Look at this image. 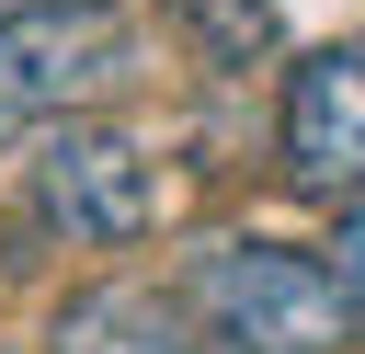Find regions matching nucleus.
<instances>
[{"mask_svg": "<svg viewBox=\"0 0 365 354\" xmlns=\"http://www.w3.org/2000/svg\"><path fill=\"white\" fill-rule=\"evenodd\" d=\"M137 69V34L114 0H57V11H0V148L68 126Z\"/></svg>", "mask_w": 365, "mask_h": 354, "instance_id": "1", "label": "nucleus"}, {"mask_svg": "<svg viewBox=\"0 0 365 354\" xmlns=\"http://www.w3.org/2000/svg\"><path fill=\"white\" fill-rule=\"evenodd\" d=\"M194 308L217 320L228 354H331L342 343V297H331L319 251H297V240H217L194 274Z\"/></svg>", "mask_w": 365, "mask_h": 354, "instance_id": "2", "label": "nucleus"}, {"mask_svg": "<svg viewBox=\"0 0 365 354\" xmlns=\"http://www.w3.org/2000/svg\"><path fill=\"white\" fill-rule=\"evenodd\" d=\"M34 228L68 240V251H125L160 228V171L125 126L103 114H68L46 126V160H34Z\"/></svg>", "mask_w": 365, "mask_h": 354, "instance_id": "3", "label": "nucleus"}, {"mask_svg": "<svg viewBox=\"0 0 365 354\" xmlns=\"http://www.w3.org/2000/svg\"><path fill=\"white\" fill-rule=\"evenodd\" d=\"M285 183L308 206H365V34H331L285 69Z\"/></svg>", "mask_w": 365, "mask_h": 354, "instance_id": "4", "label": "nucleus"}, {"mask_svg": "<svg viewBox=\"0 0 365 354\" xmlns=\"http://www.w3.org/2000/svg\"><path fill=\"white\" fill-rule=\"evenodd\" d=\"M46 354H194V343H182L171 297H148V285H80L46 320Z\"/></svg>", "mask_w": 365, "mask_h": 354, "instance_id": "5", "label": "nucleus"}, {"mask_svg": "<svg viewBox=\"0 0 365 354\" xmlns=\"http://www.w3.org/2000/svg\"><path fill=\"white\" fill-rule=\"evenodd\" d=\"M171 23H182V46H194L205 69L274 57V0H171Z\"/></svg>", "mask_w": 365, "mask_h": 354, "instance_id": "6", "label": "nucleus"}, {"mask_svg": "<svg viewBox=\"0 0 365 354\" xmlns=\"http://www.w3.org/2000/svg\"><path fill=\"white\" fill-rule=\"evenodd\" d=\"M331 297H342V331H365V206H342V240H331Z\"/></svg>", "mask_w": 365, "mask_h": 354, "instance_id": "7", "label": "nucleus"}, {"mask_svg": "<svg viewBox=\"0 0 365 354\" xmlns=\"http://www.w3.org/2000/svg\"><path fill=\"white\" fill-rule=\"evenodd\" d=\"M0 11H57V0H0Z\"/></svg>", "mask_w": 365, "mask_h": 354, "instance_id": "8", "label": "nucleus"}]
</instances>
